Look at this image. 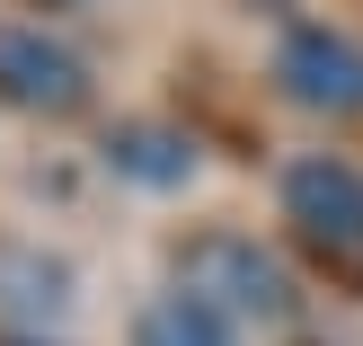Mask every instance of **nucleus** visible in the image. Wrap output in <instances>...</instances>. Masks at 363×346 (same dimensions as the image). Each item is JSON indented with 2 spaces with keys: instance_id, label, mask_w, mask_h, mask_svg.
I'll return each mask as SVG.
<instances>
[{
  "instance_id": "nucleus-1",
  "label": "nucleus",
  "mask_w": 363,
  "mask_h": 346,
  "mask_svg": "<svg viewBox=\"0 0 363 346\" xmlns=\"http://www.w3.org/2000/svg\"><path fill=\"white\" fill-rule=\"evenodd\" d=\"M186 293L204 311H240V320H284L293 311V276L257 240H240V231H213V240L186 249Z\"/></svg>"
},
{
  "instance_id": "nucleus-2",
  "label": "nucleus",
  "mask_w": 363,
  "mask_h": 346,
  "mask_svg": "<svg viewBox=\"0 0 363 346\" xmlns=\"http://www.w3.org/2000/svg\"><path fill=\"white\" fill-rule=\"evenodd\" d=\"M284 213L301 222V240H319L328 258H363V169L354 160H301L284 178Z\"/></svg>"
},
{
  "instance_id": "nucleus-3",
  "label": "nucleus",
  "mask_w": 363,
  "mask_h": 346,
  "mask_svg": "<svg viewBox=\"0 0 363 346\" xmlns=\"http://www.w3.org/2000/svg\"><path fill=\"white\" fill-rule=\"evenodd\" d=\"M275 71H284V89H293L301 107H328V116H354L363 107V45H346V36H328V27H301Z\"/></svg>"
},
{
  "instance_id": "nucleus-4",
  "label": "nucleus",
  "mask_w": 363,
  "mask_h": 346,
  "mask_svg": "<svg viewBox=\"0 0 363 346\" xmlns=\"http://www.w3.org/2000/svg\"><path fill=\"white\" fill-rule=\"evenodd\" d=\"M0 89H9L18 107H53V116L89 98L80 63H71L53 36H35V27H0Z\"/></svg>"
},
{
  "instance_id": "nucleus-5",
  "label": "nucleus",
  "mask_w": 363,
  "mask_h": 346,
  "mask_svg": "<svg viewBox=\"0 0 363 346\" xmlns=\"http://www.w3.org/2000/svg\"><path fill=\"white\" fill-rule=\"evenodd\" d=\"M106 160H116V169H133V178H151V187H169V178L195 169V151H186L177 134H160V124H124V134L106 142Z\"/></svg>"
},
{
  "instance_id": "nucleus-6",
  "label": "nucleus",
  "mask_w": 363,
  "mask_h": 346,
  "mask_svg": "<svg viewBox=\"0 0 363 346\" xmlns=\"http://www.w3.org/2000/svg\"><path fill=\"white\" fill-rule=\"evenodd\" d=\"M142 346H230V329H222V311H204L195 293H169V302L142 311Z\"/></svg>"
}]
</instances>
